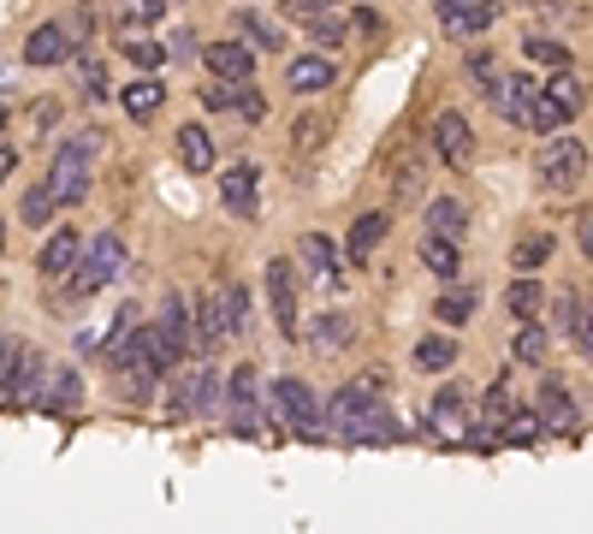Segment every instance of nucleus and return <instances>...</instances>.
Listing matches in <instances>:
<instances>
[{
    "instance_id": "1",
    "label": "nucleus",
    "mask_w": 593,
    "mask_h": 534,
    "mask_svg": "<svg viewBox=\"0 0 593 534\" xmlns=\"http://www.w3.org/2000/svg\"><path fill=\"white\" fill-rule=\"evenodd\" d=\"M380 386H386V374H356L344 392H333V404H326V427H333L339 440H356V445H392L398 440V422L386 399H380Z\"/></svg>"
},
{
    "instance_id": "2",
    "label": "nucleus",
    "mask_w": 593,
    "mask_h": 534,
    "mask_svg": "<svg viewBox=\"0 0 593 534\" xmlns=\"http://www.w3.org/2000/svg\"><path fill=\"white\" fill-rule=\"evenodd\" d=\"M96 149H101V131H78V137H66V143L54 149V161H48V191L60 197V209H72V202L90 197Z\"/></svg>"
},
{
    "instance_id": "3",
    "label": "nucleus",
    "mask_w": 593,
    "mask_h": 534,
    "mask_svg": "<svg viewBox=\"0 0 593 534\" xmlns=\"http://www.w3.org/2000/svg\"><path fill=\"white\" fill-rule=\"evenodd\" d=\"M268 404H273V422L291 427V434H321L326 427V410L315 399V386L296 381V374H279V381L268 386Z\"/></svg>"
},
{
    "instance_id": "4",
    "label": "nucleus",
    "mask_w": 593,
    "mask_h": 534,
    "mask_svg": "<svg viewBox=\"0 0 593 534\" xmlns=\"http://www.w3.org/2000/svg\"><path fill=\"white\" fill-rule=\"evenodd\" d=\"M119 268H125V244H119V232L83 238V255H78V268H72V291H66V298H90V291L113 285Z\"/></svg>"
},
{
    "instance_id": "5",
    "label": "nucleus",
    "mask_w": 593,
    "mask_h": 534,
    "mask_svg": "<svg viewBox=\"0 0 593 534\" xmlns=\"http://www.w3.org/2000/svg\"><path fill=\"white\" fill-rule=\"evenodd\" d=\"M143 333H149V351H154L161 369L184 363V351H190V303H184V291H167L161 315H154V326H143Z\"/></svg>"
},
{
    "instance_id": "6",
    "label": "nucleus",
    "mask_w": 593,
    "mask_h": 534,
    "mask_svg": "<svg viewBox=\"0 0 593 534\" xmlns=\"http://www.w3.org/2000/svg\"><path fill=\"white\" fill-rule=\"evenodd\" d=\"M534 172H540V184H546L552 197H570L575 184H582V172H587V143H575V137H546V149L534 154Z\"/></svg>"
},
{
    "instance_id": "7",
    "label": "nucleus",
    "mask_w": 593,
    "mask_h": 534,
    "mask_svg": "<svg viewBox=\"0 0 593 534\" xmlns=\"http://www.w3.org/2000/svg\"><path fill=\"white\" fill-rule=\"evenodd\" d=\"M225 410H232V434L261 440L268 416H261V404H255V369H250V363H238V374L225 381Z\"/></svg>"
},
{
    "instance_id": "8",
    "label": "nucleus",
    "mask_w": 593,
    "mask_h": 534,
    "mask_svg": "<svg viewBox=\"0 0 593 534\" xmlns=\"http://www.w3.org/2000/svg\"><path fill=\"white\" fill-rule=\"evenodd\" d=\"M225 339H232V321H225V303H220V285H214L190 303V344H197L202 356H214Z\"/></svg>"
},
{
    "instance_id": "9",
    "label": "nucleus",
    "mask_w": 593,
    "mask_h": 534,
    "mask_svg": "<svg viewBox=\"0 0 593 534\" xmlns=\"http://www.w3.org/2000/svg\"><path fill=\"white\" fill-rule=\"evenodd\" d=\"M486 95H493V113L504 119V125H534V108H540V90H534V78L511 72V78H499Z\"/></svg>"
},
{
    "instance_id": "10",
    "label": "nucleus",
    "mask_w": 593,
    "mask_h": 534,
    "mask_svg": "<svg viewBox=\"0 0 593 534\" xmlns=\"http://www.w3.org/2000/svg\"><path fill=\"white\" fill-rule=\"evenodd\" d=\"M214 404H220V374L208 363H197L179 386H172V416H208Z\"/></svg>"
},
{
    "instance_id": "11",
    "label": "nucleus",
    "mask_w": 593,
    "mask_h": 534,
    "mask_svg": "<svg viewBox=\"0 0 593 534\" xmlns=\"http://www.w3.org/2000/svg\"><path fill=\"white\" fill-rule=\"evenodd\" d=\"M440 24L451 37H481V30L499 24V0H440Z\"/></svg>"
},
{
    "instance_id": "12",
    "label": "nucleus",
    "mask_w": 593,
    "mask_h": 534,
    "mask_svg": "<svg viewBox=\"0 0 593 534\" xmlns=\"http://www.w3.org/2000/svg\"><path fill=\"white\" fill-rule=\"evenodd\" d=\"M268 303H273L279 333L296 339V273H291L285 255H273V262H268Z\"/></svg>"
},
{
    "instance_id": "13",
    "label": "nucleus",
    "mask_w": 593,
    "mask_h": 534,
    "mask_svg": "<svg viewBox=\"0 0 593 534\" xmlns=\"http://www.w3.org/2000/svg\"><path fill=\"white\" fill-rule=\"evenodd\" d=\"M42 386H48V363H42V351H30V344H19V363H12V374H7V399L12 404H37L42 399Z\"/></svg>"
},
{
    "instance_id": "14",
    "label": "nucleus",
    "mask_w": 593,
    "mask_h": 534,
    "mask_svg": "<svg viewBox=\"0 0 593 534\" xmlns=\"http://www.w3.org/2000/svg\"><path fill=\"white\" fill-rule=\"evenodd\" d=\"M428 434H440V440L475 434V427H469V399H463L458 386H440V399L428 404Z\"/></svg>"
},
{
    "instance_id": "15",
    "label": "nucleus",
    "mask_w": 593,
    "mask_h": 534,
    "mask_svg": "<svg viewBox=\"0 0 593 534\" xmlns=\"http://www.w3.org/2000/svg\"><path fill=\"white\" fill-rule=\"evenodd\" d=\"M333 78H339L333 54H296V60L285 66V90H296V95H321V90H333Z\"/></svg>"
},
{
    "instance_id": "16",
    "label": "nucleus",
    "mask_w": 593,
    "mask_h": 534,
    "mask_svg": "<svg viewBox=\"0 0 593 534\" xmlns=\"http://www.w3.org/2000/svg\"><path fill=\"white\" fill-rule=\"evenodd\" d=\"M433 149H440L445 167H469V149H475L469 119L463 113H440V119H433Z\"/></svg>"
},
{
    "instance_id": "17",
    "label": "nucleus",
    "mask_w": 593,
    "mask_h": 534,
    "mask_svg": "<svg viewBox=\"0 0 593 534\" xmlns=\"http://www.w3.org/2000/svg\"><path fill=\"white\" fill-rule=\"evenodd\" d=\"M78 255H83V238L72 226H60V232H48V244L37 255V273L42 280H66V273L78 268Z\"/></svg>"
},
{
    "instance_id": "18",
    "label": "nucleus",
    "mask_w": 593,
    "mask_h": 534,
    "mask_svg": "<svg viewBox=\"0 0 593 534\" xmlns=\"http://www.w3.org/2000/svg\"><path fill=\"white\" fill-rule=\"evenodd\" d=\"M309 344H315L321 356H333V351H351L356 344V321L344 315V309H326V315H315L309 321V333H303Z\"/></svg>"
},
{
    "instance_id": "19",
    "label": "nucleus",
    "mask_w": 593,
    "mask_h": 534,
    "mask_svg": "<svg viewBox=\"0 0 593 534\" xmlns=\"http://www.w3.org/2000/svg\"><path fill=\"white\" fill-rule=\"evenodd\" d=\"M540 422H546V434H575L582 427V410H575V399H570V386H557V381H546L540 386Z\"/></svg>"
},
{
    "instance_id": "20",
    "label": "nucleus",
    "mask_w": 593,
    "mask_h": 534,
    "mask_svg": "<svg viewBox=\"0 0 593 534\" xmlns=\"http://www.w3.org/2000/svg\"><path fill=\"white\" fill-rule=\"evenodd\" d=\"M24 60H30V66H66V60H78V54H72V30H66V24H42V30H30Z\"/></svg>"
},
{
    "instance_id": "21",
    "label": "nucleus",
    "mask_w": 593,
    "mask_h": 534,
    "mask_svg": "<svg viewBox=\"0 0 593 534\" xmlns=\"http://www.w3.org/2000/svg\"><path fill=\"white\" fill-rule=\"evenodd\" d=\"M220 202H225V214L255 220V167H225L220 172Z\"/></svg>"
},
{
    "instance_id": "22",
    "label": "nucleus",
    "mask_w": 593,
    "mask_h": 534,
    "mask_svg": "<svg viewBox=\"0 0 593 534\" xmlns=\"http://www.w3.org/2000/svg\"><path fill=\"white\" fill-rule=\"evenodd\" d=\"M202 60L214 78H238V83L255 72V48H243V42H214V48H202Z\"/></svg>"
},
{
    "instance_id": "23",
    "label": "nucleus",
    "mask_w": 593,
    "mask_h": 534,
    "mask_svg": "<svg viewBox=\"0 0 593 534\" xmlns=\"http://www.w3.org/2000/svg\"><path fill=\"white\" fill-rule=\"evenodd\" d=\"M386 232H392V214H362L351 238H344V250H351V262H369V255L386 244Z\"/></svg>"
},
{
    "instance_id": "24",
    "label": "nucleus",
    "mask_w": 593,
    "mask_h": 534,
    "mask_svg": "<svg viewBox=\"0 0 593 534\" xmlns=\"http://www.w3.org/2000/svg\"><path fill=\"white\" fill-rule=\"evenodd\" d=\"M422 268H428V273H440V280H451V273L463 268V250H458V238H445V232H428V238H422Z\"/></svg>"
},
{
    "instance_id": "25",
    "label": "nucleus",
    "mask_w": 593,
    "mask_h": 534,
    "mask_svg": "<svg viewBox=\"0 0 593 534\" xmlns=\"http://www.w3.org/2000/svg\"><path fill=\"white\" fill-rule=\"evenodd\" d=\"M451 363H458V339H445V333L415 339V369H422V374H445Z\"/></svg>"
},
{
    "instance_id": "26",
    "label": "nucleus",
    "mask_w": 593,
    "mask_h": 534,
    "mask_svg": "<svg viewBox=\"0 0 593 534\" xmlns=\"http://www.w3.org/2000/svg\"><path fill=\"white\" fill-rule=\"evenodd\" d=\"M119 101H125V113H131V119H154V113H161V101H167V90H161V78L149 72V78H137Z\"/></svg>"
},
{
    "instance_id": "27",
    "label": "nucleus",
    "mask_w": 593,
    "mask_h": 534,
    "mask_svg": "<svg viewBox=\"0 0 593 534\" xmlns=\"http://www.w3.org/2000/svg\"><path fill=\"white\" fill-rule=\"evenodd\" d=\"M238 30L255 48H285V24H273L268 12H255V7H238Z\"/></svg>"
},
{
    "instance_id": "28",
    "label": "nucleus",
    "mask_w": 593,
    "mask_h": 534,
    "mask_svg": "<svg viewBox=\"0 0 593 534\" xmlns=\"http://www.w3.org/2000/svg\"><path fill=\"white\" fill-rule=\"evenodd\" d=\"M463 226H469V209H463L458 197H433V202H428V232L463 238Z\"/></svg>"
},
{
    "instance_id": "29",
    "label": "nucleus",
    "mask_w": 593,
    "mask_h": 534,
    "mask_svg": "<svg viewBox=\"0 0 593 534\" xmlns=\"http://www.w3.org/2000/svg\"><path fill=\"white\" fill-rule=\"evenodd\" d=\"M179 161L190 172H208V167H214V137H208L202 125H184L179 131Z\"/></svg>"
},
{
    "instance_id": "30",
    "label": "nucleus",
    "mask_w": 593,
    "mask_h": 534,
    "mask_svg": "<svg viewBox=\"0 0 593 534\" xmlns=\"http://www.w3.org/2000/svg\"><path fill=\"white\" fill-rule=\"evenodd\" d=\"M220 303H225V321H232V339H243V333H250V321H255V309H250V285L220 280Z\"/></svg>"
},
{
    "instance_id": "31",
    "label": "nucleus",
    "mask_w": 593,
    "mask_h": 534,
    "mask_svg": "<svg viewBox=\"0 0 593 534\" xmlns=\"http://www.w3.org/2000/svg\"><path fill=\"white\" fill-rule=\"evenodd\" d=\"M303 268H315L321 280H333V273H339V244L326 232H309L303 238Z\"/></svg>"
},
{
    "instance_id": "32",
    "label": "nucleus",
    "mask_w": 593,
    "mask_h": 534,
    "mask_svg": "<svg viewBox=\"0 0 593 534\" xmlns=\"http://www.w3.org/2000/svg\"><path fill=\"white\" fill-rule=\"evenodd\" d=\"M119 48H125V60L137 66V72H161V60H167V48L149 42V37H137L131 24H125V37H119Z\"/></svg>"
},
{
    "instance_id": "33",
    "label": "nucleus",
    "mask_w": 593,
    "mask_h": 534,
    "mask_svg": "<svg viewBox=\"0 0 593 534\" xmlns=\"http://www.w3.org/2000/svg\"><path fill=\"white\" fill-rule=\"evenodd\" d=\"M540 434H546L540 410H511V416H504V427H499V440H504V445H534Z\"/></svg>"
},
{
    "instance_id": "34",
    "label": "nucleus",
    "mask_w": 593,
    "mask_h": 534,
    "mask_svg": "<svg viewBox=\"0 0 593 534\" xmlns=\"http://www.w3.org/2000/svg\"><path fill=\"white\" fill-rule=\"evenodd\" d=\"M475 309H481V291L451 285L445 298H440V321H445V326H463V321H475Z\"/></svg>"
},
{
    "instance_id": "35",
    "label": "nucleus",
    "mask_w": 593,
    "mask_h": 534,
    "mask_svg": "<svg viewBox=\"0 0 593 534\" xmlns=\"http://www.w3.org/2000/svg\"><path fill=\"white\" fill-rule=\"evenodd\" d=\"M42 404L48 410H78L83 404V381L72 369H54V386H42Z\"/></svg>"
},
{
    "instance_id": "36",
    "label": "nucleus",
    "mask_w": 593,
    "mask_h": 534,
    "mask_svg": "<svg viewBox=\"0 0 593 534\" xmlns=\"http://www.w3.org/2000/svg\"><path fill=\"white\" fill-rule=\"evenodd\" d=\"M511 386H504V381H493V386H486V399H481V434H493V427H504V416H511Z\"/></svg>"
},
{
    "instance_id": "37",
    "label": "nucleus",
    "mask_w": 593,
    "mask_h": 534,
    "mask_svg": "<svg viewBox=\"0 0 593 534\" xmlns=\"http://www.w3.org/2000/svg\"><path fill=\"white\" fill-rule=\"evenodd\" d=\"M552 250H557V238L534 232V238H522V244L511 250V262H516V273H534L540 262H552Z\"/></svg>"
},
{
    "instance_id": "38",
    "label": "nucleus",
    "mask_w": 593,
    "mask_h": 534,
    "mask_svg": "<svg viewBox=\"0 0 593 534\" xmlns=\"http://www.w3.org/2000/svg\"><path fill=\"white\" fill-rule=\"evenodd\" d=\"M546 101H552V108L564 113V119H575V113H582V101H587V90H582V83H575L570 72H557L552 90H546Z\"/></svg>"
},
{
    "instance_id": "39",
    "label": "nucleus",
    "mask_w": 593,
    "mask_h": 534,
    "mask_svg": "<svg viewBox=\"0 0 593 534\" xmlns=\"http://www.w3.org/2000/svg\"><path fill=\"white\" fill-rule=\"evenodd\" d=\"M511 356H516V363H540V356H546V333H540V326H534V315H529V321H516Z\"/></svg>"
},
{
    "instance_id": "40",
    "label": "nucleus",
    "mask_w": 593,
    "mask_h": 534,
    "mask_svg": "<svg viewBox=\"0 0 593 534\" xmlns=\"http://www.w3.org/2000/svg\"><path fill=\"white\" fill-rule=\"evenodd\" d=\"M522 60H534V66H552V72H564V66H570V48H564V42H552V37H529V42H522Z\"/></svg>"
},
{
    "instance_id": "41",
    "label": "nucleus",
    "mask_w": 593,
    "mask_h": 534,
    "mask_svg": "<svg viewBox=\"0 0 593 534\" xmlns=\"http://www.w3.org/2000/svg\"><path fill=\"white\" fill-rule=\"evenodd\" d=\"M54 209H60V197H54V191H48V179H42V184H37V191H30V197H24V209H19V220H24V226H37V232H42V226H48V214H54Z\"/></svg>"
},
{
    "instance_id": "42",
    "label": "nucleus",
    "mask_w": 593,
    "mask_h": 534,
    "mask_svg": "<svg viewBox=\"0 0 593 534\" xmlns=\"http://www.w3.org/2000/svg\"><path fill=\"white\" fill-rule=\"evenodd\" d=\"M564 333L575 339V351H582L587 363H593V298H575V315H570Z\"/></svg>"
},
{
    "instance_id": "43",
    "label": "nucleus",
    "mask_w": 593,
    "mask_h": 534,
    "mask_svg": "<svg viewBox=\"0 0 593 534\" xmlns=\"http://www.w3.org/2000/svg\"><path fill=\"white\" fill-rule=\"evenodd\" d=\"M540 298H546V291H540V285L529 280V273H516V285L504 291V303H511V315H516V321H529L534 309H540Z\"/></svg>"
},
{
    "instance_id": "44",
    "label": "nucleus",
    "mask_w": 593,
    "mask_h": 534,
    "mask_svg": "<svg viewBox=\"0 0 593 534\" xmlns=\"http://www.w3.org/2000/svg\"><path fill=\"white\" fill-rule=\"evenodd\" d=\"M309 37H315V48H339L344 42V19L339 12H315V19H303Z\"/></svg>"
},
{
    "instance_id": "45",
    "label": "nucleus",
    "mask_w": 593,
    "mask_h": 534,
    "mask_svg": "<svg viewBox=\"0 0 593 534\" xmlns=\"http://www.w3.org/2000/svg\"><path fill=\"white\" fill-rule=\"evenodd\" d=\"M392 191H398V202H422V161H404V167H398V184H392Z\"/></svg>"
},
{
    "instance_id": "46",
    "label": "nucleus",
    "mask_w": 593,
    "mask_h": 534,
    "mask_svg": "<svg viewBox=\"0 0 593 534\" xmlns=\"http://www.w3.org/2000/svg\"><path fill=\"white\" fill-rule=\"evenodd\" d=\"M463 66H469V78H475L481 90H493V83H499V66H493V54H486V48H475V54H469Z\"/></svg>"
},
{
    "instance_id": "47",
    "label": "nucleus",
    "mask_w": 593,
    "mask_h": 534,
    "mask_svg": "<svg viewBox=\"0 0 593 534\" xmlns=\"http://www.w3.org/2000/svg\"><path fill=\"white\" fill-rule=\"evenodd\" d=\"M161 19H167V0H131V30L137 24L149 30V24H161Z\"/></svg>"
},
{
    "instance_id": "48",
    "label": "nucleus",
    "mask_w": 593,
    "mask_h": 534,
    "mask_svg": "<svg viewBox=\"0 0 593 534\" xmlns=\"http://www.w3.org/2000/svg\"><path fill=\"white\" fill-rule=\"evenodd\" d=\"M78 78H83V90H90V101L108 95V78H101V66H96V60H78Z\"/></svg>"
},
{
    "instance_id": "49",
    "label": "nucleus",
    "mask_w": 593,
    "mask_h": 534,
    "mask_svg": "<svg viewBox=\"0 0 593 534\" xmlns=\"http://www.w3.org/2000/svg\"><path fill=\"white\" fill-rule=\"evenodd\" d=\"M326 7H339V0H285V19H315Z\"/></svg>"
},
{
    "instance_id": "50",
    "label": "nucleus",
    "mask_w": 593,
    "mask_h": 534,
    "mask_svg": "<svg viewBox=\"0 0 593 534\" xmlns=\"http://www.w3.org/2000/svg\"><path fill=\"white\" fill-rule=\"evenodd\" d=\"M575 250L593 262V209H582V220H575Z\"/></svg>"
},
{
    "instance_id": "51",
    "label": "nucleus",
    "mask_w": 593,
    "mask_h": 534,
    "mask_svg": "<svg viewBox=\"0 0 593 534\" xmlns=\"http://www.w3.org/2000/svg\"><path fill=\"white\" fill-rule=\"evenodd\" d=\"M12 363H19V339H7V333H0V386H7Z\"/></svg>"
},
{
    "instance_id": "52",
    "label": "nucleus",
    "mask_w": 593,
    "mask_h": 534,
    "mask_svg": "<svg viewBox=\"0 0 593 534\" xmlns=\"http://www.w3.org/2000/svg\"><path fill=\"white\" fill-rule=\"evenodd\" d=\"M172 54L190 60V54H202V48H197V37H190V30H179V37H172Z\"/></svg>"
},
{
    "instance_id": "53",
    "label": "nucleus",
    "mask_w": 593,
    "mask_h": 534,
    "mask_svg": "<svg viewBox=\"0 0 593 534\" xmlns=\"http://www.w3.org/2000/svg\"><path fill=\"white\" fill-rule=\"evenodd\" d=\"M12 167H19V154H12V149H0V179H7Z\"/></svg>"
},
{
    "instance_id": "54",
    "label": "nucleus",
    "mask_w": 593,
    "mask_h": 534,
    "mask_svg": "<svg viewBox=\"0 0 593 534\" xmlns=\"http://www.w3.org/2000/svg\"><path fill=\"white\" fill-rule=\"evenodd\" d=\"M0 125H7V101H0Z\"/></svg>"
},
{
    "instance_id": "55",
    "label": "nucleus",
    "mask_w": 593,
    "mask_h": 534,
    "mask_svg": "<svg viewBox=\"0 0 593 534\" xmlns=\"http://www.w3.org/2000/svg\"><path fill=\"white\" fill-rule=\"evenodd\" d=\"M0 250H7V226H0Z\"/></svg>"
}]
</instances>
